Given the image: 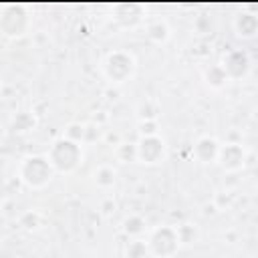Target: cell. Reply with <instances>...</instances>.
<instances>
[{"instance_id": "1", "label": "cell", "mask_w": 258, "mask_h": 258, "mask_svg": "<svg viewBox=\"0 0 258 258\" xmlns=\"http://www.w3.org/2000/svg\"><path fill=\"white\" fill-rule=\"evenodd\" d=\"M22 179L28 181L30 185H42L50 179V163L42 157H28L26 163L22 165Z\"/></svg>"}, {"instance_id": "2", "label": "cell", "mask_w": 258, "mask_h": 258, "mask_svg": "<svg viewBox=\"0 0 258 258\" xmlns=\"http://www.w3.org/2000/svg\"><path fill=\"white\" fill-rule=\"evenodd\" d=\"M137 157L147 163H157L163 157V141L157 135L143 137V141L137 145Z\"/></svg>"}, {"instance_id": "3", "label": "cell", "mask_w": 258, "mask_h": 258, "mask_svg": "<svg viewBox=\"0 0 258 258\" xmlns=\"http://www.w3.org/2000/svg\"><path fill=\"white\" fill-rule=\"evenodd\" d=\"M107 64H111V67L115 64V71H111V73H107V75H109V79H113V83H115V79H117V71H123V77H127V75H131V71H133V58L125 54V58H123V62H119V52H115V54H111V56H109V60H107Z\"/></svg>"}, {"instance_id": "4", "label": "cell", "mask_w": 258, "mask_h": 258, "mask_svg": "<svg viewBox=\"0 0 258 258\" xmlns=\"http://www.w3.org/2000/svg\"><path fill=\"white\" fill-rule=\"evenodd\" d=\"M236 28L240 30V36H254L256 32V18L252 14H240L236 18Z\"/></svg>"}, {"instance_id": "5", "label": "cell", "mask_w": 258, "mask_h": 258, "mask_svg": "<svg viewBox=\"0 0 258 258\" xmlns=\"http://www.w3.org/2000/svg\"><path fill=\"white\" fill-rule=\"evenodd\" d=\"M147 36L153 38V40H157V42H163V40L169 38V28H167L165 22L157 20V22L149 24V28H147Z\"/></svg>"}, {"instance_id": "6", "label": "cell", "mask_w": 258, "mask_h": 258, "mask_svg": "<svg viewBox=\"0 0 258 258\" xmlns=\"http://www.w3.org/2000/svg\"><path fill=\"white\" fill-rule=\"evenodd\" d=\"M127 254H129L131 258H143V256L147 254V244H145V242H141V240H135V242H131V244H129Z\"/></svg>"}, {"instance_id": "7", "label": "cell", "mask_w": 258, "mask_h": 258, "mask_svg": "<svg viewBox=\"0 0 258 258\" xmlns=\"http://www.w3.org/2000/svg\"><path fill=\"white\" fill-rule=\"evenodd\" d=\"M143 222L139 220V218H129V220H125V230L129 232V234H139L143 228Z\"/></svg>"}, {"instance_id": "8", "label": "cell", "mask_w": 258, "mask_h": 258, "mask_svg": "<svg viewBox=\"0 0 258 258\" xmlns=\"http://www.w3.org/2000/svg\"><path fill=\"white\" fill-rule=\"evenodd\" d=\"M83 133H85L83 125H71L69 131H67V139H69V141H73V137H75V139H81Z\"/></svg>"}]
</instances>
